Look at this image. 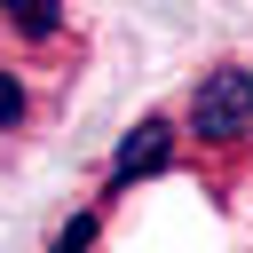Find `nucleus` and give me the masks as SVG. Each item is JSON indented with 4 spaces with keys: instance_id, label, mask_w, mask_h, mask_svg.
I'll list each match as a JSON object with an SVG mask.
<instances>
[{
    "instance_id": "obj_4",
    "label": "nucleus",
    "mask_w": 253,
    "mask_h": 253,
    "mask_svg": "<svg viewBox=\"0 0 253 253\" xmlns=\"http://www.w3.org/2000/svg\"><path fill=\"white\" fill-rule=\"evenodd\" d=\"M95 229H103V213H71V221L55 229V253H87V245H95Z\"/></svg>"
},
{
    "instance_id": "obj_5",
    "label": "nucleus",
    "mask_w": 253,
    "mask_h": 253,
    "mask_svg": "<svg viewBox=\"0 0 253 253\" xmlns=\"http://www.w3.org/2000/svg\"><path fill=\"white\" fill-rule=\"evenodd\" d=\"M16 126H24V79L0 63V134H16Z\"/></svg>"
},
{
    "instance_id": "obj_1",
    "label": "nucleus",
    "mask_w": 253,
    "mask_h": 253,
    "mask_svg": "<svg viewBox=\"0 0 253 253\" xmlns=\"http://www.w3.org/2000/svg\"><path fill=\"white\" fill-rule=\"evenodd\" d=\"M190 134L206 150H245L253 142V71L245 63H213L190 87Z\"/></svg>"
},
{
    "instance_id": "obj_3",
    "label": "nucleus",
    "mask_w": 253,
    "mask_h": 253,
    "mask_svg": "<svg viewBox=\"0 0 253 253\" xmlns=\"http://www.w3.org/2000/svg\"><path fill=\"white\" fill-rule=\"evenodd\" d=\"M0 24H8L16 40H55V32L71 24V8H63V0H0Z\"/></svg>"
},
{
    "instance_id": "obj_2",
    "label": "nucleus",
    "mask_w": 253,
    "mask_h": 253,
    "mask_svg": "<svg viewBox=\"0 0 253 253\" xmlns=\"http://www.w3.org/2000/svg\"><path fill=\"white\" fill-rule=\"evenodd\" d=\"M174 150H182V134H174V119H142L126 142H119V158H111V190H126V182H150V174H166L174 166Z\"/></svg>"
}]
</instances>
